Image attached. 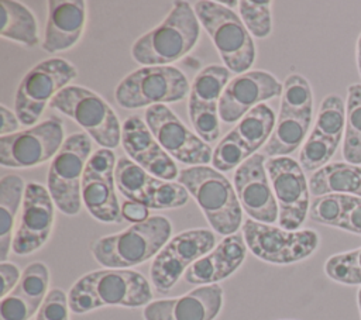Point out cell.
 Here are the masks:
<instances>
[{"instance_id":"30","label":"cell","mask_w":361,"mask_h":320,"mask_svg":"<svg viewBox=\"0 0 361 320\" xmlns=\"http://www.w3.org/2000/svg\"><path fill=\"white\" fill-rule=\"evenodd\" d=\"M25 186L18 175H6L0 179V261L6 262L13 244L16 216L23 204Z\"/></svg>"},{"instance_id":"2","label":"cell","mask_w":361,"mask_h":320,"mask_svg":"<svg viewBox=\"0 0 361 320\" xmlns=\"http://www.w3.org/2000/svg\"><path fill=\"white\" fill-rule=\"evenodd\" d=\"M200 24L188 1H175L165 20L141 35L131 47V56L144 66H166L197 44Z\"/></svg>"},{"instance_id":"41","label":"cell","mask_w":361,"mask_h":320,"mask_svg":"<svg viewBox=\"0 0 361 320\" xmlns=\"http://www.w3.org/2000/svg\"><path fill=\"white\" fill-rule=\"evenodd\" d=\"M221 6H224V7H227V8H230V7H233V6H238V3L240 1H219Z\"/></svg>"},{"instance_id":"35","label":"cell","mask_w":361,"mask_h":320,"mask_svg":"<svg viewBox=\"0 0 361 320\" xmlns=\"http://www.w3.org/2000/svg\"><path fill=\"white\" fill-rule=\"evenodd\" d=\"M336 228L361 235V197L341 195Z\"/></svg>"},{"instance_id":"36","label":"cell","mask_w":361,"mask_h":320,"mask_svg":"<svg viewBox=\"0 0 361 320\" xmlns=\"http://www.w3.org/2000/svg\"><path fill=\"white\" fill-rule=\"evenodd\" d=\"M68 296L62 289H51L39 307L35 320H69Z\"/></svg>"},{"instance_id":"18","label":"cell","mask_w":361,"mask_h":320,"mask_svg":"<svg viewBox=\"0 0 361 320\" xmlns=\"http://www.w3.org/2000/svg\"><path fill=\"white\" fill-rule=\"evenodd\" d=\"M344 127L345 106L343 99L336 93L327 94L319 106L314 127L299 152V164L303 171L316 172L330 164L344 137Z\"/></svg>"},{"instance_id":"8","label":"cell","mask_w":361,"mask_h":320,"mask_svg":"<svg viewBox=\"0 0 361 320\" xmlns=\"http://www.w3.org/2000/svg\"><path fill=\"white\" fill-rule=\"evenodd\" d=\"M90 137L85 133L69 135L52 158L47 189L55 206L66 216H75L82 204V176L92 156Z\"/></svg>"},{"instance_id":"31","label":"cell","mask_w":361,"mask_h":320,"mask_svg":"<svg viewBox=\"0 0 361 320\" xmlns=\"http://www.w3.org/2000/svg\"><path fill=\"white\" fill-rule=\"evenodd\" d=\"M0 14V35L3 38L16 41L25 47H34L38 44L37 21L27 6L13 0H1Z\"/></svg>"},{"instance_id":"37","label":"cell","mask_w":361,"mask_h":320,"mask_svg":"<svg viewBox=\"0 0 361 320\" xmlns=\"http://www.w3.org/2000/svg\"><path fill=\"white\" fill-rule=\"evenodd\" d=\"M0 276H1L0 296L4 297L16 288V285L18 283V281L21 278V272L17 268V265H14L11 262H1L0 264Z\"/></svg>"},{"instance_id":"4","label":"cell","mask_w":361,"mask_h":320,"mask_svg":"<svg viewBox=\"0 0 361 320\" xmlns=\"http://www.w3.org/2000/svg\"><path fill=\"white\" fill-rule=\"evenodd\" d=\"M178 183L192 195L216 233L235 234L243 221V207L234 186L221 172L206 165L185 168Z\"/></svg>"},{"instance_id":"25","label":"cell","mask_w":361,"mask_h":320,"mask_svg":"<svg viewBox=\"0 0 361 320\" xmlns=\"http://www.w3.org/2000/svg\"><path fill=\"white\" fill-rule=\"evenodd\" d=\"M121 145L128 156L152 176L164 180L178 179L179 171L173 159L162 149L147 123L130 116L121 127Z\"/></svg>"},{"instance_id":"23","label":"cell","mask_w":361,"mask_h":320,"mask_svg":"<svg viewBox=\"0 0 361 320\" xmlns=\"http://www.w3.org/2000/svg\"><path fill=\"white\" fill-rule=\"evenodd\" d=\"M283 85L269 72L248 70L233 78L219 101V117L224 123L241 120L264 100L282 94Z\"/></svg>"},{"instance_id":"11","label":"cell","mask_w":361,"mask_h":320,"mask_svg":"<svg viewBox=\"0 0 361 320\" xmlns=\"http://www.w3.org/2000/svg\"><path fill=\"white\" fill-rule=\"evenodd\" d=\"M243 235L248 250L257 258L278 265L306 259L317 250L320 241L314 230L288 231L252 219L243 223Z\"/></svg>"},{"instance_id":"13","label":"cell","mask_w":361,"mask_h":320,"mask_svg":"<svg viewBox=\"0 0 361 320\" xmlns=\"http://www.w3.org/2000/svg\"><path fill=\"white\" fill-rule=\"evenodd\" d=\"M271 187L278 203L279 227L296 231L310 209V190L305 171L290 156H274L265 162Z\"/></svg>"},{"instance_id":"39","label":"cell","mask_w":361,"mask_h":320,"mask_svg":"<svg viewBox=\"0 0 361 320\" xmlns=\"http://www.w3.org/2000/svg\"><path fill=\"white\" fill-rule=\"evenodd\" d=\"M0 117H1V128H0L1 135H10L17 133L21 123L16 116V113L8 110L6 106H0Z\"/></svg>"},{"instance_id":"16","label":"cell","mask_w":361,"mask_h":320,"mask_svg":"<svg viewBox=\"0 0 361 320\" xmlns=\"http://www.w3.org/2000/svg\"><path fill=\"white\" fill-rule=\"evenodd\" d=\"M63 124L48 118L24 131L0 137V162L8 168L37 166L54 158L63 144Z\"/></svg>"},{"instance_id":"17","label":"cell","mask_w":361,"mask_h":320,"mask_svg":"<svg viewBox=\"0 0 361 320\" xmlns=\"http://www.w3.org/2000/svg\"><path fill=\"white\" fill-rule=\"evenodd\" d=\"M145 123L162 149L179 162L200 166L213 159V149L199 135L193 134L165 104L145 110Z\"/></svg>"},{"instance_id":"1","label":"cell","mask_w":361,"mask_h":320,"mask_svg":"<svg viewBox=\"0 0 361 320\" xmlns=\"http://www.w3.org/2000/svg\"><path fill=\"white\" fill-rule=\"evenodd\" d=\"M148 281L133 269H100L79 278L68 293L71 312L83 314L103 306L141 307L149 304Z\"/></svg>"},{"instance_id":"42","label":"cell","mask_w":361,"mask_h":320,"mask_svg":"<svg viewBox=\"0 0 361 320\" xmlns=\"http://www.w3.org/2000/svg\"><path fill=\"white\" fill-rule=\"evenodd\" d=\"M357 304H358V310H360V314H361V286L357 292Z\"/></svg>"},{"instance_id":"27","label":"cell","mask_w":361,"mask_h":320,"mask_svg":"<svg viewBox=\"0 0 361 320\" xmlns=\"http://www.w3.org/2000/svg\"><path fill=\"white\" fill-rule=\"evenodd\" d=\"M42 49L56 54L71 49L80 39L86 24V1L49 0Z\"/></svg>"},{"instance_id":"28","label":"cell","mask_w":361,"mask_h":320,"mask_svg":"<svg viewBox=\"0 0 361 320\" xmlns=\"http://www.w3.org/2000/svg\"><path fill=\"white\" fill-rule=\"evenodd\" d=\"M247 254V244L243 234L224 237L209 254L193 262L185 275L192 285H213L228 278L243 264Z\"/></svg>"},{"instance_id":"38","label":"cell","mask_w":361,"mask_h":320,"mask_svg":"<svg viewBox=\"0 0 361 320\" xmlns=\"http://www.w3.org/2000/svg\"><path fill=\"white\" fill-rule=\"evenodd\" d=\"M121 217L124 220L133 221L135 224V223H141V221H145L147 219H149V211H148V207H145L140 203L126 200L121 204Z\"/></svg>"},{"instance_id":"29","label":"cell","mask_w":361,"mask_h":320,"mask_svg":"<svg viewBox=\"0 0 361 320\" xmlns=\"http://www.w3.org/2000/svg\"><path fill=\"white\" fill-rule=\"evenodd\" d=\"M309 190L314 197L324 195H351L361 197V166L348 162H330L313 172Z\"/></svg>"},{"instance_id":"26","label":"cell","mask_w":361,"mask_h":320,"mask_svg":"<svg viewBox=\"0 0 361 320\" xmlns=\"http://www.w3.org/2000/svg\"><path fill=\"white\" fill-rule=\"evenodd\" d=\"M49 285V271L42 262L25 266L16 288L1 297L0 320H30L42 306Z\"/></svg>"},{"instance_id":"9","label":"cell","mask_w":361,"mask_h":320,"mask_svg":"<svg viewBox=\"0 0 361 320\" xmlns=\"http://www.w3.org/2000/svg\"><path fill=\"white\" fill-rule=\"evenodd\" d=\"M76 75V68L62 58H49L31 68L21 79L14 100V111L21 125L34 127L47 104L69 86Z\"/></svg>"},{"instance_id":"33","label":"cell","mask_w":361,"mask_h":320,"mask_svg":"<svg viewBox=\"0 0 361 320\" xmlns=\"http://www.w3.org/2000/svg\"><path fill=\"white\" fill-rule=\"evenodd\" d=\"M324 273L343 285H361V247L331 255L324 264Z\"/></svg>"},{"instance_id":"21","label":"cell","mask_w":361,"mask_h":320,"mask_svg":"<svg viewBox=\"0 0 361 320\" xmlns=\"http://www.w3.org/2000/svg\"><path fill=\"white\" fill-rule=\"evenodd\" d=\"M54 207L47 187L35 182L25 186L20 223L11 244L16 255H28L48 241L54 226Z\"/></svg>"},{"instance_id":"15","label":"cell","mask_w":361,"mask_h":320,"mask_svg":"<svg viewBox=\"0 0 361 320\" xmlns=\"http://www.w3.org/2000/svg\"><path fill=\"white\" fill-rule=\"evenodd\" d=\"M114 179L124 197L148 209H176L185 206L189 199V192L180 183L154 178L126 156L117 159Z\"/></svg>"},{"instance_id":"40","label":"cell","mask_w":361,"mask_h":320,"mask_svg":"<svg viewBox=\"0 0 361 320\" xmlns=\"http://www.w3.org/2000/svg\"><path fill=\"white\" fill-rule=\"evenodd\" d=\"M355 61H357L358 73H360V76H361V34L358 35L357 45H355Z\"/></svg>"},{"instance_id":"7","label":"cell","mask_w":361,"mask_h":320,"mask_svg":"<svg viewBox=\"0 0 361 320\" xmlns=\"http://www.w3.org/2000/svg\"><path fill=\"white\" fill-rule=\"evenodd\" d=\"M51 109L71 117L102 148L113 149L121 142L120 121L97 93L83 86H66L49 103Z\"/></svg>"},{"instance_id":"10","label":"cell","mask_w":361,"mask_h":320,"mask_svg":"<svg viewBox=\"0 0 361 320\" xmlns=\"http://www.w3.org/2000/svg\"><path fill=\"white\" fill-rule=\"evenodd\" d=\"M189 92L186 76L175 66H144L127 75L116 87L114 99L124 109L182 100Z\"/></svg>"},{"instance_id":"24","label":"cell","mask_w":361,"mask_h":320,"mask_svg":"<svg viewBox=\"0 0 361 320\" xmlns=\"http://www.w3.org/2000/svg\"><path fill=\"white\" fill-rule=\"evenodd\" d=\"M223 306V288L202 285L189 293L154 300L142 310L144 320H214Z\"/></svg>"},{"instance_id":"14","label":"cell","mask_w":361,"mask_h":320,"mask_svg":"<svg viewBox=\"0 0 361 320\" xmlns=\"http://www.w3.org/2000/svg\"><path fill=\"white\" fill-rule=\"evenodd\" d=\"M214 234L207 228L182 231L154 257L149 276L158 293H168L186 269L214 248Z\"/></svg>"},{"instance_id":"32","label":"cell","mask_w":361,"mask_h":320,"mask_svg":"<svg viewBox=\"0 0 361 320\" xmlns=\"http://www.w3.org/2000/svg\"><path fill=\"white\" fill-rule=\"evenodd\" d=\"M343 158L348 164L361 165V85L360 83H353L347 89Z\"/></svg>"},{"instance_id":"12","label":"cell","mask_w":361,"mask_h":320,"mask_svg":"<svg viewBox=\"0 0 361 320\" xmlns=\"http://www.w3.org/2000/svg\"><path fill=\"white\" fill-rule=\"evenodd\" d=\"M275 124V113L269 106L264 103L255 106L214 148L212 159L214 169L228 172L238 168L268 142Z\"/></svg>"},{"instance_id":"34","label":"cell","mask_w":361,"mask_h":320,"mask_svg":"<svg viewBox=\"0 0 361 320\" xmlns=\"http://www.w3.org/2000/svg\"><path fill=\"white\" fill-rule=\"evenodd\" d=\"M271 1L244 0L238 3L240 18L255 38H267L272 31Z\"/></svg>"},{"instance_id":"20","label":"cell","mask_w":361,"mask_h":320,"mask_svg":"<svg viewBox=\"0 0 361 320\" xmlns=\"http://www.w3.org/2000/svg\"><path fill=\"white\" fill-rule=\"evenodd\" d=\"M228 76L230 72L226 66L210 65L200 70L192 82L188 113L195 131L206 142H214L220 135L219 101Z\"/></svg>"},{"instance_id":"6","label":"cell","mask_w":361,"mask_h":320,"mask_svg":"<svg viewBox=\"0 0 361 320\" xmlns=\"http://www.w3.org/2000/svg\"><path fill=\"white\" fill-rule=\"evenodd\" d=\"M281 96V110L274 133L264 145V154L269 158L288 156L303 145L313 117V92L302 75H289Z\"/></svg>"},{"instance_id":"5","label":"cell","mask_w":361,"mask_h":320,"mask_svg":"<svg viewBox=\"0 0 361 320\" xmlns=\"http://www.w3.org/2000/svg\"><path fill=\"white\" fill-rule=\"evenodd\" d=\"M193 10L226 68L237 75L248 72L255 58V47L240 16L219 1L207 0L196 1Z\"/></svg>"},{"instance_id":"22","label":"cell","mask_w":361,"mask_h":320,"mask_svg":"<svg viewBox=\"0 0 361 320\" xmlns=\"http://www.w3.org/2000/svg\"><path fill=\"white\" fill-rule=\"evenodd\" d=\"M265 162L264 154H254L235 169L233 180L243 210L255 221L272 224L278 220L279 210Z\"/></svg>"},{"instance_id":"19","label":"cell","mask_w":361,"mask_h":320,"mask_svg":"<svg viewBox=\"0 0 361 320\" xmlns=\"http://www.w3.org/2000/svg\"><path fill=\"white\" fill-rule=\"evenodd\" d=\"M116 155L111 149L99 148L89 158L82 176V202L99 221L120 223L121 207L116 196Z\"/></svg>"},{"instance_id":"3","label":"cell","mask_w":361,"mask_h":320,"mask_svg":"<svg viewBox=\"0 0 361 320\" xmlns=\"http://www.w3.org/2000/svg\"><path fill=\"white\" fill-rule=\"evenodd\" d=\"M171 221L164 216H151L124 231L96 240L92 247L94 259L110 269H127L155 257L169 241Z\"/></svg>"}]
</instances>
